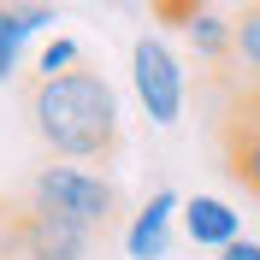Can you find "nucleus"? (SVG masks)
I'll use <instances>...</instances> for the list:
<instances>
[{"mask_svg": "<svg viewBox=\"0 0 260 260\" xmlns=\"http://www.w3.org/2000/svg\"><path fill=\"white\" fill-rule=\"evenodd\" d=\"M36 136L53 148V160H113L118 148V95L113 83L77 65L65 77H42L30 95Z\"/></svg>", "mask_w": 260, "mask_h": 260, "instance_id": "1", "label": "nucleus"}, {"mask_svg": "<svg viewBox=\"0 0 260 260\" xmlns=\"http://www.w3.org/2000/svg\"><path fill=\"white\" fill-rule=\"evenodd\" d=\"M30 201H42V207L65 213V219L101 231L113 219V207H118V189L101 172H83V166H42L36 183H30Z\"/></svg>", "mask_w": 260, "mask_h": 260, "instance_id": "2", "label": "nucleus"}, {"mask_svg": "<svg viewBox=\"0 0 260 260\" xmlns=\"http://www.w3.org/2000/svg\"><path fill=\"white\" fill-rule=\"evenodd\" d=\"M130 83H136V101H142V113L154 118L160 130H172L183 118V59L166 48L160 36H136V48H130Z\"/></svg>", "mask_w": 260, "mask_h": 260, "instance_id": "3", "label": "nucleus"}, {"mask_svg": "<svg viewBox=\"0 0 260 260\" xmlns=\"http://www.w3.org/2000/svg\"><path fill=\"white\" fill-rule=\"evenodd\" d=\"M89 237H95L89 225H77V219L42 207V201H24V207L12 213L18 260H83V254H89Z\"/></svg>", "mask_w": 260, "mask_h": 260, "instance_id": "4", "label": "nucleus"}, {"mask_svg": "<svg viewBox=\"0 0 260 260\" xmlns=\"http://www.w3.org/2000/svg\"><path fill=\"white\" fill-rule=\"evenodd\" d=\"M183 219V195L178 189H154L124 225V254L130 260H166L172 254V225Z\"/></svg>", "mask_w": 260, "mask_h": 260, "instance_id": "5", "label": "nucleus"}, {"mask_svg": "<svg viewBox=\"0 0 260 260\" xmlns=\"http://www.w3.org/2000/svg\"><path fill=\"white\" fill-rule=\"evenodd\" d=\"M225 154H231V178L260 201V83H248L243 101L231 107L225 124Z\"/></svg>", "mask_w": 260, "mask_h": 260, "instance_id": "6", "label": "nucleus"}, {"mask_svg": "<svg viewBox=\"0 0 260 260\" xmlns=\"http://www.w3.org/2000/svg\"><path fill=\"white\" fill-rule=\"evenodd\" d=\"M183 237H189L195 248H213V254H219V248H231L237 243V237H248L243 231V213L231 207L225 195H183Z\"/></svg>", "mask_w": 260, "mask_h": 260, "instance_id": "7", "label": "nucleus"}, {"mask_svg": "<svg viewBox=\"0 0 260 260\" xmlns=\"http://www.w3.org/2000/svg\"><path fill=\"white\" fill-rule=\"evenodd\" d=\"M59 18H53V6H42V0H0V83L18 77V59H24V42L42 30H53Z\"/></svg>", "mask_w": 260, "mask_h": 260, "instance_id": "8", "label": "nucleus"}, {"mask_svg": "<svg viewBox=\"0 0 260 260\" xmlns=\"http://www.w3.org/2000/svg\"><path fill=\"white\" fill-rule=\"evenodd\" d=\"M183 36H189V48L201 53V59H231V48H237V24L219 18V12H207V6L183 18Z\"/></svg>", "mask_w": 260, "mask_h": 260, "instance_id": "9", "label": "nucleus"}, {"mask_svg": "<svg viewBox=\"0 0 260 260\" xmlns=\"http://www.w3.org/2000/svg\"><path fill=\"white\" fill-rule=\"evenodd\" d=\"M231 24H237V48H231V59H237V71H248V83H260V0H248Z\"/></svg>", "mask_w": 260, "mask_h": 260, "instance_id": "10", "label": "nucleus"}, {"mask_svg": "<svg viewBox=\"0 0 260 260\" xmlns=\"http://www.w3.org/2000/svg\"><path fill=\"white\" fill-rule=\"evenodd\" d=\"M77 65H83V48L71 36H53L48 48L36 53V71H42V77H65V71H77Z\"/></svg>", "mask_w": 260, "mask_h": 260, "instance_id": "11", "label": "nucleus"}, {"mask_svg": "<svg viewBox=\"0 0 260 260\" xmlns=\"http://www.w3.org/2000/svg\"><path fill=\"white\" fill-rule=\"evenodd\" d=\"M219 260H260V237H237L231 248H219Z\"/></svg>", "mask_w": 260, "mask_h": 260, "instance_id": "12", "label": "nucleus"}]
</instances>
